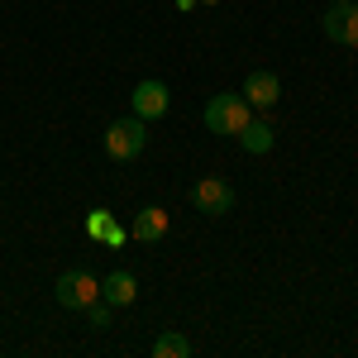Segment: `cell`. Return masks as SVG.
I'll return each mask as SVG.
<instances>
[{
    "mask_svg": "<svg viewBox=\"0 0 358 358\" xmlns=\"http://www.w3.org/2000/svg\"><path fill=\"white\" fill-rule=\"evenodd\" d=\"M53 296H57V306H67V310H86L91 301H101V277L86 273V268H72V273L57 277Z\"/></svg>",
    "mask_w": 358,
    "mask_h": 358,
    "instance_id": "cell-3",
    "label": "cell"
},
{
    "mask_svg": "<svg viewBox=\"0 0 358 358\" xmlns=\"http://www.w3.org/2000/svg\"><path fill=\"white\" fill-rule=\"evenodd\" d=\"M101 244H106V248H124V244H129V229H124V224L115 220L110 229H106V234H101Z\"/></svg>",
    "mask_w": 358,
    "mask_h": 358,
    "instance_id": "cell-14",
    "label": "cell"
},
{
    "mask_svg": "<svg viewBox=\"0 0 358 358\" xmlns=\"http://www.w3.org/2000/svg\"><path fill=\"white\" fill-rule=\"evenodd\" d=\"M239 143H244V153H253V158H263L268 148L277 143V129H273V120L263 115V120H248L244 129H239Z\"/></svg>",
    "mask_w": 358,
    "mask_h": 358,
    "instance_id": "cell-9",
    "label": "cell"
},
{
    "mask_svg": "<svg viewBox=\"0 0 358 358\" xmlns=\"http://www.w3.org/2000/svg\"><path fill=\"white\" fill-rule=\"evenodd\" d=\"M143 143H148V120H138V115L110 120V129H106V153H110L115 163H134L138 153H143Z\"/></svg>",
    "mask_w": 358,
    "mask_h": 358,
    "instance_id": "cell-2",
    "label": "cell"
},
{
    "mask_svg": "<svg viewBox=\"0 0 358 358\" xmlns=\"http://www.w3.org/2000/svg\"><path fill=\"white\" fill-rule=\"evenodd\" d=\"M167 229H172V215H167L163 206H143L134 215V224H129V239L134 244H163Z\"/></svg>",
    "mask_w": 358,
    "mask_h": 358,
    "instance_id": "cell-8",
    "label": "cell"
},
{
    "mask_svg": "<svg viewBox=\"0 0 358 358\" xmlns=\"http://www.w3.org/2000/svg\"><path fill=\"white\" fill-rule=\"evenodd\" d=\"M330 5H354V0H330Z\"/></svg>",
    "mask_w": 358,
    "mask_h": 358,
    "instance_id": "cell-16",
    "label": "cell"
},
{
    "mask_svg": "<svg viewBox=\"0 0 358 358\" xmlns=\"http://www.w3.org/2000/svg\"><path fill=\"white\" fill-rule=\"evenodd\" d=\"M153 358H192V339L177 330H167L153 339Z\"/></svg>",
    "mask_w": 358,
    "mask_h": 358,
    "instance_id": "cell-11",
    "label": "cell"
},
{
    "mask_svg": "<svg viewBox=\"0 0 358 358\" xmlns=\"http://www.w3.org/2000/svg\"><path fill=\"white\" fill-rule=\"evenodd\" d=\"M192 206L201 215H210V220H215V215H229V210H234V187H229L224 177H201L192 187Z\"/></svg>",
    "mask_w": 358,
    "mask_h": 358,
    "instance_id": "cell-4",
    "label": "cell"
},
{
    "mask_svg": "<svg viewBox=\"0 0 358 358\" xmlns=\"http://www.w3.org/2000/svg\"><path fill=\"white\" fill-rule=\"evenodd\" d=\"M248 120H253V106H248L239 91H220V96L206 101V129H210V134L239 138V129H244Z\"/></svg>",
    "mask_w": 358,
    "mask_h": 358,
    "instance_id": "cell-1",
    "label": "cell"
},
{
    "mask_svg": "<svg viewBox=\"0 0 358 358\" xmlns=\"http://www.w3.org/2000/svg\"><path fill=\"white\" fill-rule=\"evenodd\" d=\"M110 224H115V215H110V210H91V215H86V234H91V239L101 244V234H106Z\"/></svg>",
    "mask_w": 358,
    "mask_h": 358,
    "instance_id": "cell-13",
    "label": "cell"
},
{
    "mask_svg": "<svg viewBox=\"0 0 358 358\" xmlns=\"http://www.w3.org/2000/svg\"><path fill=\"white\" fill-rule=\"evenodd\" d=\"M320 24H325V38H330V43L358 48V0L354 5H330Z\"/></svg>",
    "mask_w": 358,
    "mask_h": 358,
    "instance_id": "cell-7",
    "label": "cell"
},
{
    "mask_svg": "<svg viewBox=\"0 0 358 358\" xmlns=\"http://www.w3.org/2000/svg\"><path fill=\"white\" fill-rule=\"evenodd\" d=\"M86 320H91V330H106V325L115 320V306L106 301V296H101V301H91V306H86Z\"/></svg>",
    "mask_w": 358,
    "mask_h": 358,
    "instance_id": "cell-12",
    "label": "cell"
},
{
    "mask_svg": "<svg viewBox=\"0 0 358 358\" xmlns=\"http://www.w3.org/2000/svg\"><path fill=\"white\" fill-rule=\"evenodd\" d=\"M129 106H134L138 120H163L167 106H172V91H167L158 77H148V82L134 86V96H129Z\"/></svg>",
    "mask_w": 358,
    "mask_h": 358,
    "instance_id": "cell-6",
    "label": "cell"
},
{
    "mask_svg": "<svg viewBox=\"0 0 358 358\" xmlns=\"http://www.w3.org/2000/svg\"><path fill=\"white\" fill-rule=\"evenodd\" d=\"M196 5H220V0H196Z\"/></svg>",
    "mask_w": 358,
    "mask_h": 358,
    "instance_id": "cell-15",
    "label": "cell"
},
{
    "mask_svg": "<svg viewBox=\"0 0 358 358\" xmlns=\"http://www.w3.org/2000/svg\"><path fill=\"white\" fill-rule=\"evenodd\" d=\"M239 96H244L253 110H263V115H268V110L277 106V101H282V82H277V72H263V67H258V72H248V77H244Z\"/></svg>",
    "mask_w": 358,
    "mask_h": 358,
    "instance_id": "cell-5",
    "label": "cell"
},
{
    "mask_svg": "<svg viewBox=\"0 0 358 358\" xmlns=\"http://www.w3.org/2000/svg\"><path fill=\"white\" fill-rule=\"evenodd\" d=\"M101 296H106L110 306H129L138 296V277L124 273V268H115L110 277H101Z\"/></svg>",
    "mask_w": 358,
    "mask_h": 358,
    "instance_id": "cell-10",
    "label": "cell"
}]
</instances>
